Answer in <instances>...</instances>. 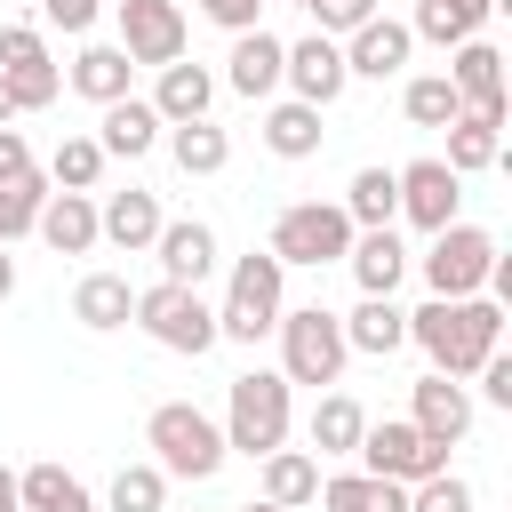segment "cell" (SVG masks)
Wrapping results in <instances>:
<instances>
[{
  "mask_svg": "<svg viewBox=\"0 0 512 512\" xmlns=\"http://www.w3.org/2000/svg\"><path fill=\"white\" fill-rule=\"evenodd\" d=\"M496 0H424L416 8V24H408V40H440V48H464L472 32H480V16H488Z\"/></svg>",
  "mask_w": 512,
  "mask_h": 512,
  "instance_id": "obj_30",
  "label": "cell"
},
{
  "mask_svg": "<svg viewBox=\"0 0 512 512\" xmlns=\"http://www.w3.org/2000/svg\"><path fill=\"white\" fill-rule=\"evenodd\" d=\"M160 496H168V472H160V464H120L112 512H160Z\"/></svg>",
  "mask_w": 512,
  "mask_h": 512,
  "instance_id": "obj_38",
  "label": "cell"
},
{
  "mask_svg": "<svg viewBox=\"0 0 512 512\" xmlns=\"http://www.w3.org/2000/svg\"><path fill=\"white\" fill-rule=\"evenodd\" d=\"M224 64H232V88H240V96L256 104V96H272V88H280L288 40H272L264 24H256V32H232V56H224Z\"/></svg>",
  "mask_w": 512,
  "mask_h": 512,
  "instance_id": "obj_16",
  "label": "cell"
},
{
  "mask_svg": "<svg viewBox=\"0 0 512 512\" xmlns=\"http://www.w3.org/2000/svg\"><path fill=\"white\" fill-rule=\"evenodd\" d=\"M24 64H48L40 24H0V72H24Z\"/></svg>",
  "mask_w": 512,
  "mask_h": 512,
  "instance_id": "obj_41",
  "label": "cell"
},
{
  "mask_svg": "<svg viewBox=\"0 0 512 512\" xmlns=\"http://www.w3.org/2000/svg\"><path fill=\"white\" fill-rule=\"evenodd\" d=\"M128 312H136V288H128L120 272H88V280L72 288V320H80V328H128Z\"/></svg>",
  "mask_w": 512,
  "mask_h": 512,
  "instance_id": "obj_27",
  "label": "cell"
},
{
  "mask_svg": "<svg viewBox=\"0 0 512 512\" xmlns=\"http://www.w3.org/2000/svg\"><path fill=\"white\" fill-rule=\"evenodd\" d=\"M344 216H352V232H384L392 216H400V192H392V168H360L352 184H344V200H336Z\"/></svg>",
  "mask_w": 512,
  "mask_h": 512,
  "instance_id": "obj_28",
  "label": "cell"
},
{
  "mask_svg": "<svg viewBox=\"0 0 512 512\" xmlns=\"http://www.w3.org/2000/svg\"><path fill=\"white\" fill-rule=\"evenodd\" d=\"M104 160H144L152 144H160V112L144 104V96H120V104H104Z\"/></svg>",
  "mask_w": 512,
  "mask_h": 512,
  "instance_id": "obj_22",
  "label": "cell"
},
{
  "mask_svg": "<svg viewBox=\"0 0 512 512\" xmlns=\"http://www.w3.org/2000/svg\"><path fill=\"white\" fill-rule=\"evenodd\" d=\"M408 512H472V488H464L456 472H432V480H416Z\"/></svg>",
  "mask_w": 512,
  "mask_h": 512,
  "instance_id": "obj_40",
  "label": "cell"
},
{
  "mask_svg": "<svg viewBox=\"0 0 512 512\" xmlns=\"http://www.w3.org/2000/svg\"><path fill=\"white\" fill-rule=\"evenodd\" d=\"M408 24H392V16H368L360 32H344V72H368V80H392L400 64H408Z\"/></svg>",
  "mask_w": 512,
  "mask_h": 512,
  "instance_id": "obj_15",
  "label": "cell"
},
{
  "mask_svg": "<svg viewBox=\"0 0 512 512\" xmlns=\"http://www.w3.org/2000/svg\"><path fill=\"white\" fill-rule=\"evenodd\" d=\"M280 256L272 248H248L240 264H232V288H224V304H216V336H240V344H256V336H272V320H280Z\"/></svg>",
  "mask_w": 512,
  "mask_h": 512,
  "instance_id": "obj_4",
  "label": "cell"
},
{
  "mask_svg": "<svg viewBox=\"0 0 512 512\" xmlns=\"http://www.w3.org/2000/svg\"><path fill=\"white\" fill-rule=\"evenodd\" d=\"M160 280H176V288H200V272L216 264V232L208 224H160Z\"/></svg>",
  "mask_w": 512,
  "mask_h": 512,
  "instance_id": "obj_23",
  "label": "cell"
},
{
  "mask_svg": "<svg viewBox=\"0 0 512 512\" xmlns=\"http://www.w3.org/2000/svg\"><path fill=\"white\" fill-rule=\"evenodd\" d=\"M8 288H16V264H8V248H0V296H8Z\"/></svg>",
  "mask_w": 512,
  "mask_h": 512,
  "instance_id": "obj_48",
  "label": "cell"
},
{
  "mask_svg": "<svg viewBox=\"0 0 512 512\" xmlns=\"http://www.w3.org/2000/svg\"><path fill=\"white\" fill-rule=\"evenodd\" d=\"M504 160V120L496 112H456L448 120V176H480V168H496Z\"/></svg>",
  "mask_w": 512,
  "mask_h": 512,
  "instance_id": "obj_17",
  "label": "cell"
},
{
  "mask_svg": "<svg viewBox=\"0 0 512 512\" xmlns=\"http://www.w3.org/2000/svg\"><path fill=\"white\" fill-rule=\"evenodd\" d=\"M0 512H24V504H16V472H8V464H0Z\"/></svg>",
  "mask_w": 512,
  "mask_h": 512,
  "instance_id": "obj_47",
  "label": "cell"
},
{
  "mask_svg": "<svg viewBox=\"0 0 512 512\" xmlns=\"http://www.w3.org/2000/svg\"><path fill=\"white\" fill-rule=\"evenodd\" d=\"M400 112L416 120V128H448L464 104H456V88H448V72H424V80H408L400 88Z\"/></svg>",
  "mask_w": 512,
  "mask_h": 512,
  "instance_id": "obj_37",
  "label": "cell"
},
{
  "mask_svg": "<svg viewBox=\"0 0 512 512\" xmlns=\"http://www.w3.org/2000/svg\"><path fill=\"white\" fill-rule=\"evenodd\" d=\"M408 336L424 344L432 376H472L504 344V312L488 296H432L424 312H408Z\"/></svg>",
  "mask_w": 512,
  "mask_h": 512,
  "instance_id": "obj_1",
  "label": "cell"
},
{
  "mask_svg": "<svg viewBox=\"0 0 512 512\" xmlns=\"http://www.w3.org/2000/svg\"><path fill=\"white\" fill-rule=\"evenodd\" d=\"M456 184H464V176H448L440 160H408V168H392L400 216H408L416 232H440V224H456Z\"/></svg>",
  "mask_w": 512,
  "mask_h": 512,
  "instance_id": "obj_12",
  "label": "cell"
},
{
  "mask_svg": "<svg viewBox=\"0 0 512 512\" xmlns=\"http://www.w3.org/2000/svg\"><path fill=\"white\" fill-rule=\"evenodd\" d=\"M496 264L504 256H496V240L480 224H440L432 232V256H424V280H432V296H472V288H488Z\"/></svg>",
  "mask_w": 512,
  "mask_h": 512,
  "instance_id": "obj_9",
  "label": "cell"
},
{
  "mask_svg": "<svg viewBox=\"0 0 512 512\" xmlns=\"http://www.w3.org/2000/svg\"><path fill=\"white\" fill-rule=\"evenodd\" d=\"M264 144H272L280 160L320 152V112H312V104H296V96H288V104H272V112H264Z\"/></svg>",
  "mask_w": 512,
  "mask_h": 512,
  "instance_id": "obj_34",
  "label": "cell"
},
{
  "mask_svg": "<svg viewBox=\"0 0 512 512\" xmlns=\"http://www.w3.org/2000/svg\"><path fill=\"white\" fill-rule=\"evenodd\" d=\"M144 448H152V464H160L168 480H208V472L224 464V432H216V416H200L192 400H160V408L144 416Z\"/></svg>",
  "mask_w": 512,
  "mask_h": 512,
  "instance_id": "obj_2",
  "label": "cell"
},
{
  "mask_svg": "<svg viewBox=\"0 0 512 512\" xmlns=\"http://www.w3.org/2000/svg\"><path fill=\"white\" fill-rule=\"evenodd\" d=\"M360 432H368V408H360L352 392H320V408H312V448H320V456H352Z\"/></svg>",
  "mask_w": 512,
  "mask_h": 512,
  "instance_id": "obj_29",
  "label": "cell"
},
{
  "mask_svg": "<svg viewBox=\"0 0 512 512\" xmlns=\"http://www.w3.org/2000/svg\"><path fill=\"white\" fill-rule=\"evenodd\" d=\"M280 440H288V376H272V368H248V376H232L224 448H240V456H272Z\"/></svg>",
  "mask_w": 512,
  "mask_h": 512,
  "instance_id": "obj_3",
  "label": "cell"
},
{
  "mask_svg": "<svg viewBox=\"0 0 512 512\" xmlns=\"http://www.w3.org/2000/svg\"><path fill=\"white\" fill-rule=\"evenodd\" d=\"M24 168H32L24 136H16V128H0V184H8V176H24Z\"/></svg>",
  "mask_w": 512,
  "mask_h": 512,
  "instance_id": "obj_46",
  "label": "cell"
},
{
  "mask_svg": "<svg viewBox=\"0 0 512 512\" xmlns=\"http://www.w3.org/2000/svg\"><path fill=\"white\" fill-rule=\"evenodd\" d=\"M472 376H480V392H488L496 408H512V360H504V352H488V360H480Z\"/></svg>",
  "mask_w": 512,
  "mask_h": 512,
  "instance_id": "obj_43",
  "label": "cell"
},
{
  "mask_svg": "<svg viewBox=\"0 0 512 512\" xmlns=\"http://www.w3.org/2000/svg\"><path fill=\"white\" fill-rule=\"evenodd\" d=\"M312 496H320V512H408V488L400 480H376V472H336Z\"/></svg>",
  "mask_w": 512,
  "mask_h": 512,
  "instance_id": "obj_24",
  "label": "cell"
},
{
  "mask_svg": "<svg viewBox=\"0 0 512 512\" xmlns=\"http://www.w3.org/2000/svg\"><path fill=\"white\" fill-rule=\"evenodd\" d=\"M8 112H16V104H8V80H0V128H8Z\"/></svg>",
  "mask_w": 512,
  "mask_h": 512,
  "instance_id": "obj_49",
  "label": "cell"
},
{
  "mask_svg": "<svg viewBox=\"0 0 512 512\" xmlns=\"http://www.w3.org/2000/svg\"><path fill=\"white\" fill-rule=\"evenodd\" d=\"M344 264H352L360 296H392V288H400V272H408V248H400V232L384 224V232H352Z\"/></svg>",
  "mask_w": 512,
  "mask_h": 512,
  "instance_id": "obj_18",
  "label": "cell"
},
{
  "mask_svg": "<svg viewBox=\"0 0 512 512\" xmlns=\"http://www.w3.org/2000/svg\"><path fill=\"white\" fill-rule=\"evenodd\" d=\"M448 88H456L464 112H496V120H504V56H496L488 40H464V48H456Z\"/></svg>",
  "mask_w": 512,
  "mask_h": 512,
  "instance_id": "obj_13",
  "label": "cell"
},
{
  "mask_svg": "<svg viewBox=\"0 0 512 512\" xmlns=\"http://www.w3.org/2000/svg\"><path fill=\"white\" fill-rule=\"evenodd\" d=\"M208 96H216V80L200 72V64H160V96H152V112H160V128H184V120H208Z\"/></svg>",
  "mask_w": 512,
  "mask_h": 512,
  "instance_id": "obj_21",
  "label": "cell"
},
{
  "mask_svg": "<svg viewBox=\"0 0 512 512\" xmlns=\"http://www.w3.org/2000/svg\"><path fill=\"white\" fill-rule=\"evenodd\" d=\"M136 320H144V336H152V344L192 352V360L216 344V312L200 304V288H176V280H152V288L136 296Z\"/></svg>",
  "mask_w": 512,
  "mask_h": 512,
  "instance_id": "obj_7",
  "label": "cell"
},
{
  "mask_svg": "<svg viewBox=\"0 0 512 512\" xmlns=\"http://www.w3.org/2000/svg\"><path fill=\"white\" fill-rule=\"evenodd\" d=\"M72 88H80L88 104H120V96H128V56H120V48H80V56H72Z\"/></svg>",
  "mask_w": 512,
  "mask_h": 512,
  "instance_id": "obj_33",
  "label": "cell"
},
{
  "mask_svg": "<svg viewBox=\"0 0 512 512\" xmlns=\"http://www.w3.org/2000/svg\"><path fill=\"white\" fill-rule=\"evenodd\" d=\"M16 504L24 512H96L88 488H80V472H64V464H24L16 472Z\"/></svg>",
  "mask_w": 512,
  "mask_h": 512,
  "instance_id": "obj_26",
  "label": "cell"
},
{
  "mask_svg": "<svg viewBox=\"0 0 512 512\" xmlns=\"http://www.w3.org/2000/svg\"><path fill=\"white\" fill-rule=\"evenodd\" d=\"M120 56L128 64H176L184 56V8L176 0H120Z\"/></svg>",
  "mask_w": 512,
  "mask_h": 512,
  "instance_id": "obj_10",
  "label": "cell"
},
{
  "mask_svg": "<svg viewBox=\"0 0 512 512\" xmlns=\"http://www.w3.org/2000/svg\"><path fill=\"white\" fill-rule=\"evenodd\" d=\"M408 344V312L392 304V296H360V312L344 320V352H400Z\"/></svg>",
  "mask_w": 512,
  "mask_h": 512,
  "instance_id": "obj_25",
  "label": "cell"
},
{
  "mask_svg": "<svg viewBox=\"0 0 512 512\" xmlns=\"http://www.w3.org/2000/svg\"><path fill=\"white\" fill-rule=\"evenodd\" d=\"M168 152H176L184 176H216V168L232 160V136H224L216 120H184V128H168Z\"/></svg>",
  "mask_w": 512,
  "mask_h": 512,
  "instance_id": "obj_32",
  "label": "cell"
},
{
  "mask_svg": "<svg viewBox=\"0 0 512 512\" xmlns=\"http://www.w3.org/2000/svg\"><path fill=\"white\" fill-rule=\"evenodd\" d=\"M96 240H112V248H152L160 240V200L152 192H112L104 208H96Z\"/></svg>",
  "mask_w": 512,
  "mask_h": 512,
  "instance_id": "obj_19",
  "label": "cell"
},
{
  "mask_svg": "<svg viewBox=\"0 0 512 512\" xmlns=\"http://www.w3.org/2000/svg\"><path fill=\"white\" fill-rule=\"evenodd\" d=\"M408 424H416L424 440L456 448V440L472 432V400H464V384H456V376H424V384H416V408H408Z\"/></svg>",
  "mask_w": 512,
  "mask_h": 512,
  "instance_id": "obj_14",
  "label": "cell"
},
{
  "mask_svg": "<svg viewBox=\"0 0 512 512\" xmlns=\"http://www.w3.org/2000/svg\"><path fill=\"white\" fill-rule=\"evenodd\" d=\"M304 8H312V0H304Z\"/></svg>",
  "mask_w": 512,
  "mask_h": 512,
  "instance_id": "obj_51",
  "label": "cell"
},
{
  "mask_svg": "<svg viewBox=\"0 0 512 512\" xmlns=\"http://www.w3.org/2000/svg\"><path fill=\"white\" fill-rule=\"evenodd\" d=\"M280 376L288 384H336L344 376V320L304 304V312H280Z\"/></svg>",
  "mask_w": 512,
  "mask_h": 512,
  "instance_id": "obj_5",
  "label": "cell"
},
{
  "mask_svg": "<svg viewBox=\"0 0 512 512\" xmlns=\"http://www.w3.org/2000/svg\"><path fill=\"white\" fill-rule=\"evenodd\" d=\"M280 264H344V248H352V216L336 208V200H296V208H280L272 216V240H264Z\"/></svg>",
  "mask_w": 512,
  "mask_h": 512,
  "instance_id": "obj_6",
  "label": "cell"
},
{
  "mask_svg": "<svg viewBox=\"0 0 512 512\" xmlns=\"http://www.w3.org/2000/svg\"><path fill=\"white\" fill-rule=\"evenodd\" d=\"M0 80H8V104H16V112L56 104V56H48V64H24V72H0Z\"/></svg>",
  "mask_w": 512,
  "mask_h": 512,
  "instance_id": "obj_39",
  "label": "cell"
},
{
  "mask_svg": "<svg viewBox=\"0 0 512 512\" xmlns=\"http://www.w3.org/2000/svg\"><path fill=\"white\" fill-rule=\"evenodd\" d=\"M280 80L296 88V104H312V112H328V104L344 96V80H352V72H344V48H336L328 32H312V40H296V48H288V64H280Z\"/></svg>",
  "mask_w": 512,
  "mask_h": 512,
  "instance_id": "obj_11",
  "label": "cell"
},
{
  "mask_svg": "<svg viewBox=\"0 0 512 512\" xmlns=\"http://www.w3.org/2000/svg\"><path fill=\"white\" fill-rule=\"evenodd\" d=\"M256 8L264 0H200V16H216L224 32H256Z\"/></svg>",
  "mask_w": 512,
  "mask_h": 512,
  "instance_id": "obj_44",
  "label": "cell"
},
{
  "mask_svg": "<svg viewBox=\"0 0 512 512\" xmlns=\"http://www.w3.org/2000/svg\"><path fill=\"white\" fill-rule=\"evenodd\" d=\"M240 512H280V504H264V496H256V504H240Z\"/></svg>",
  "mask_w": 512,
  "mask_h": 512,
  "instance_id": "obj_50",
  "label": "cell"
},
{
  "mask_svg": "<svg viewBox=\"0 0 512 512\" xmlns=\"http://www.w3.org/2000/svg\"><path fill=\"white\" fill-rule=\"evenodd\" d=\"M376 480H400V488H416V480H432V472H448V448L440 440H424L408 416H384V424H368L360 432V448H352Z\"/></svg>",
  "mask_w": 512,
  "mask_h": 512,
  "instance_id": "obj_8",
  "label": "cell"
},
{
  "mask_svg": "<svg viewBox=\"0 0 512 512\" xmlns=\"http://www.w3.org/2000/svg\"><path fill=\"white\" fill-rule=\"evenodd\" d=\"M40 16L64 24V32H88V24H96V0H40Z\"/></svg>",
  "mask_w": 512,
  "mask_h": 512,
  "instance_id": "obj_45",
  "label": "cell"
},
{
  "mask_svg": "<svg viewBox=\"0 0 512 512\" xmlns=\"http://www.w3.org/2000/svg\"><path fill=\"white\" fill-rule=\"evenodd\" d=\"M312 488H320V464H312L304 448H272V456H264V504L296 512V504H312Z\"/></svg>",
  "mask_w": 512,
  "mask_h": 512,
  "instance_id": "obj_31",
  "label": "cell"
},
{
  "mask_svg": "<svg viewBox=\"0 0 512 512\" xmlns=\"http://www.w3.org/2000/svg\"><path fill=\"white\" fill-rule=\"evenodd\" d=\"M320 8V32H360L376 16V0H312Z\"/></svg>",
  "mask_w": 512,
  "mask_h": 512,
  "instance_id": "obj_42",
  "label": "cell"
},
{
  "mask_svg": "<svg viewBox=\"0 0 512 512\" xmlns=\"http://www.w3.org/2000/svg\"><path fill=\"white\" fill-rule=\"evenodd\" d=\"M96 176H104V144L96 136H64L56 160H48V184L56 192H96Z\"/></svg>",
  "mask_w": 512,
  "mask_h": 512,
  "instance_id": "obj_36",
  "label": "cell"
},
{
  "mask_svg": "<svg viewBox=\"0 0 512 512\" xmlns=\"http://www.w3.org/2000/svg\"><path fill=\"white\" fill-rule=\"evenodd\" d=\"M56 256H88L96 248V200L88 192H48V208H40V224H32Z\"/></svg>",
  "mask_w": 512,
  "mask_h": 512,
  "instance_id": "obj_20",
  "label": "cell"
},
{
  "mask_svg": "<svg viewBox=\"0 0 512 512\" xmlns=\"http://www.w3.org/2000/svg\"><path fill=\"white\" fill-rule=\"evenodd\" d=\"M40 208H48V176H40V168L8 176V184H0V248H8V240H24V232L40 224Z\"/></svg>",
  "mask_w": 512,
  "mask_h": 512,
  "instance_id": "obj_35",
  "label": "cell"
}]
</instances>
